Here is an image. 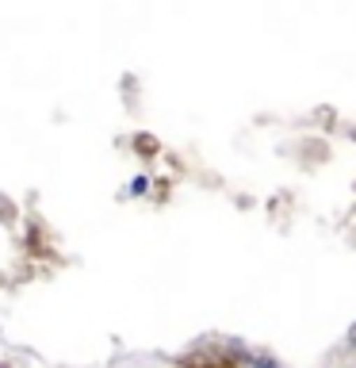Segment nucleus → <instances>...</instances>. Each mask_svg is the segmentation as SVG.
Instances as JSON below:
<instances>
[{
    "mask_svg": "<svg viewBox=\"0 0 356 368\" xmlns=\"http://www.w3.org/2000/svg\"><path fill=\"white\" fill-rule=\"evenodd\" d=\"M145 188H150V181H145V177H134V181H131V192H134V196H142Z\"/></svg>",
    "mask_w": 356,
    "mask_h": 368,
    "instance_id": "f257e3e1",
    "label": "nucleus"
},
{
    "mask_svg": "<svg viewBox=\"0 0 356 368\" xmlns=\"http://www.w3.org/2000/svg\"><path fill=\"white\" fill-rule=\"evenodd\" d=\"M353 346H356V326H353Z\"/></svg>",
    "mask_w": 356,
    "mask_h": 368,
    "instance_id": "7ed1b4c3",
    "label": "nucleus"
},
{
    "mask_svg": "<svg viewBox=\"0 0 356 368\" xmlns=\"http://www.w3.org/2000/svg\"><path fill=\"white\" fill-rule=\"evenodd\" d=\"M253 368H280V364L269 361V357H261V361H253Z\"/></svg>",
    "mask_w": 356,
    "mask_h": 368,
    "instance_id": "f03ea898",
    "label": "nucleus"
}]
</instances>
